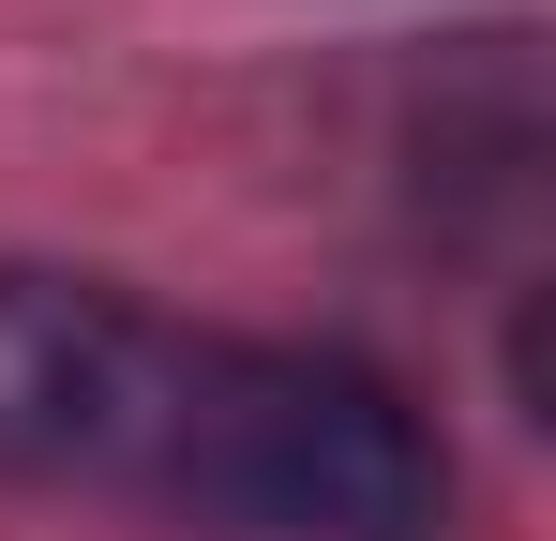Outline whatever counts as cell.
I'll return each mask as SVG.
<instances>
[{
    "mask_svg": "<svg viewBox=\"0 0 556 541\" xmlns=\"http://www.w3.org/2000/svg\"><path fill=\"white\" fill-rule=\"evenodd\" d=\"M166 361H181V316L121 301L91 270H0V481L136 496Z\"/></svg>",
    "mask_w": 556,
    "mask_h": 541,
    "instance_id": "7a4b0ae2",
    "label": "cell"
},
{
    "mask_svg": "<svg viewBox=\"0 0 556 541\" xmlns=\"http://www.w3.org/2000/svg\"><path fill=\"white\" fill-rule=\"evenodd\" d=\"M136 496L226 541H437V437L346 347H241L181 331L166 406L136 451Z\"/></svg>",
    "mask_w": 556,
    "mask_h": 541,
    "instance_id": "6da1fadb",
    "label": "cell"
}]
</instances>
